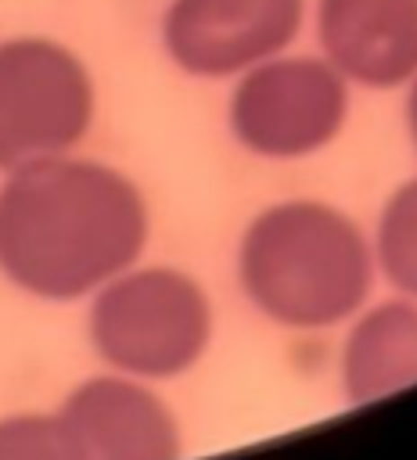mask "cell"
<instances>
[{"mask_svg": "<svg viewBox=\"0 0 417 460\" xmlns=\"http://www.w3.org/2000/svg\"><path fill=\"white\" fill-rule=\"evenodd\" d=\"M342 392L367 406L417 385V298H388L359 309L338 359Z\"/></svg>", "mask_w": 417, "mask_h": 460, "instance_id": "obj_9", "label": "cell"}, {"mask_svg": "<svg viewBox=\"0 0 417 460\" xmlns=\"http://www.w3.org/2000/svg\"><path fill=\"white\" fill-rule=\"evenodd\" d=\"M349 119V79L313 54H277L241 72L226 126L255 158L295 162L324 151Z\"/></svg>", "mask_w": 417, "mask_h": 460, "instance_id": "obj_5", "label": "cell"}, {"mask_svg": "<svg viewBox=\"0 0 417 460\" xmlns=\"http://www.w3.org/2000/svg\"><path fill=\"white\" fill-rule=\"evenodd\" d=\"M377 273L406 298H417V176L399 183L385 201L374 230Z\"/></svg>", "mask_w": 417, "mask_h": 460, "instance_id": "obj_10", "label": "cell"}, {"mask_svg": "<svg viewBox=\"0 0 417 460\" xmlns=\"http://www.w3.org/2000/svg\"><path fill=\"white\" fill-rule=\"evenodd\" d=\"M61 417L79 438L86 460H176L180 424L151 381L129 374H97L68 392Z\"/></svg>", "mask_w": 417, "mask_h": 460, "instance_id": "obj_7", "label": "cell"}, {"mask_svg": "<svg viewBox=\"0 0 417 460\" xmlns=\"http://www.w3.org/2000/svg\"><path fill=\"white\" fill-rule=\"evenodd\" d=\"M0 460H86L61 410L0 417Z\"/></svg>", "mask_w": 417, "mask_h": 460, "instance_id": "obj_11", "label": "cell"}, {"mask_svg": "<svg viewBox=\"0 0 417 460\" xmlns=\"http://www.w3.org/2000/svg\"><path fill=\"white\" fill-rule=\"evenodd\" d=\"M377 277L374 244L352 216L316 198L259 208L237 244V280L277 327L327 331L349 323Z\"/></svg>", "mask_w": 417, "mask_h": 460, "instance_id": "obj_2", "label": "cell"}, {"mask_svg": "<svg viewBox=\"0 0 417 460\" xmlns=\"http://www.w3.org/2000/svg\"><path fill=\"white\" fill-rule=\"evenodd\" d=\"M302 18L306 0H173L162 14V47L194 79H237L284 54Z\"/></svg>", "mask_w": 417, "mask_h": 460, "instance_id": "obj_6", "label": "cell"}, {"mask_svg": "<svg viewBox=\"0 0 417 460\" xmlns=\"http://www.w3.org/2000/svg\"><path fill=\"white\" fill-rule=\"evenodd\" d=\"M97 115L86 61L50 36L0 40V172L72 155Z\"/></svg>", "mask_w": 417, "mask_h": 460, "instance_id": "obj_4", "label": "cell"}, {"mask_svg": "<svg viewBox=\"0 0 417 460\" xmlns=\"http://www.w3.org/2000/svg\"><path fill=\"white\" fill-rule=\"evenodd\" d=\"M316 40L349 83L406 86L417 75V0H316Z\"/></svg>", "mask_w": 417, "mask_h": 460, "instance_id": "obj_8", "label": "cell"}, {"mask_svg": "<svg viewBox=\"0 0 417 460\" xmlns=\"http://www.w3.org/2000/svg\"><path fill=\"white\" fill-rule=\"evenodd\" d=\"M403 115H406V133L417 147V75L406 83V104H403Z\"/></svg>", "mask_w": 417, "mask_h": 460, "instance_id": "obj_12", "label": "cell"}, {"mask_svg": "<svg viewBox=\"0 0 417 460\" xmlns=\"http://www.w3.org/2000/svg\"><path fill=\"white\" fill-rule=\"evenodd\" d=\"M86 331L115 374L169 381L208 352L212 302L191 273L133 262L90 295Z\"/></svg>", "mask_w": 417, "mask_h": 460, "instance_id": "obj_3", "label": "cell"}, {"mask_svg": "<svg viewBox=\"0 0 417 460\" xmlns=\"http://www.w3.org/2000/svg\"><path fill=\"white\" fill-rule=\"evenodd\" d=\"M151 216L115 165L58 155L0 183V273L43 302H75L140 262Z\"/></svg>", "mask_w": 417, "mask_h": 460, "instance_id": "obj_1", "label": "cell"}]
</instances>
